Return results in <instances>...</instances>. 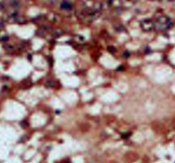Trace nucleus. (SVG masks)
<instances>
[{"instance_id": "obj_2", "label": "nucleus", "mask_w": 175, "mask_h": 163, "mask_svg": "<svg viewBox=\"0 0 175 163\" xmlns=\"http://www.w3.org/2000/svg\"><path fill=\"white\" fill-rule=\"evenodd\" d=\"M108 50H109L110 51H112V52H113V51H115V49H111V47H109V48H108Z\"/></svg>"}, {"instance_id": "obj_1", "label": "nucleus", "mask_w": 175, "mask_h": 163, "mask_svg": "<svg viewBox=\"0 0 175 163\" xmlns=\"http://www.w3.org/2000/svg\"><path fill=\"white\" fill-rule=\"evenodd\" d=\"M129 53L128 52H125V54H124V56H126V57H127V56H129Z\"/></svg>"}]
</instances>
